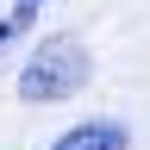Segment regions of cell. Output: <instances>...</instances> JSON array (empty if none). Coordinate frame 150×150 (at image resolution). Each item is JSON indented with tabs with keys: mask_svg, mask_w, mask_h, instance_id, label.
Wrapping results in <instances>:
<instances>
[{
	"mask_svg": "<svg viewBox=\"0 0 150 150\" xmlns=\"http://www.w3.org/2000/svg\"><path fill=\"white\" fill-rule=\"evenodd\" d=\"M44 13V0H0V50L19 44V38L31 31V19Z\"/></svg>",
	"mask_w": 150,
	"mask_h": 150,
	"instance_id": "obj_3",
	"label": "cell"
},
{
	"mask_svg": "<svg viewBox=\"0 0 150 150\" xmlns=\"http://www.w3.org/2000/svg\"><path fill=\"white\" fill-rule=\"evenodd\" d=\"M88 75H94V63H88V50L75 38H44L31 50V63L19 69V100H31V106L69 100V94L88 88Z\"/></svg>",
	"mask_w": 150,
	"mask_h": 150,
	"instance_id": "obj_1",
	"label": "cell"
},
{
	"mask_svg": "<svg viewBox=\"0 0 150 150\" xmlns=\"http://www.w3.org/2000/svg\"><path fill=\"white\" fill-rule=\"evenodd\" d=\"M50 150H131V138H125V125H112V119H88V125L63 131Z\"/></svg>",
	"mask_w": 150,
	"mask_h": 150,
	"instance_id": "obj_2",
	"label": "cell"
}]
</instances>
